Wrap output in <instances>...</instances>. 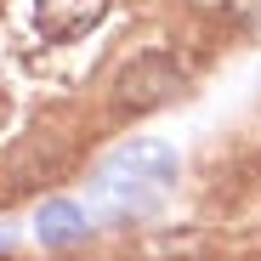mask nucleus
Instances as JSON below:
<instances>
[{
  "mask_svg": "<svg viewBox=\"0 0 261 261\" xmlns=\"http://www.w3.org/2000/svg\"><path fill=\"white\" fill-rule=\"evenodd\" d=\"M176 182V153L165 142H130L91 176V216L97 222H142L153 216Z\"/></svg>",
  "mask_w": 261,
  "mask_h": 261,
  "instance_id": "nucleus-1",
  "label": "nucleus"
},
{
  "mask_svg": "<svg viewBox=\"0 0 261 261\" xmlns=\"http://www.w3.org/2000/svg\"><path fill=\"white\" fill-rule=\"evenodd\" d=\"M108 12V0H34V29L46 40H80L85 29H97Z\"/></svg>",
  "mask_w": 261,
  "mask_h": 261,
  "instance_id": "nucleus-2",
  "label": "nucleus"
},
{
  "mask_svg": "<svg viewBox=\"0 0 261 261\" xmlns=\"http://www.w3.org/2000/svg\"><path fill=\"white\" fill-rule=\"evenodd\" d=\"M34 233H40V244H80L85 233H91V216H85L80 204H68V199H51V204H40V216H34Z\"/></svg>",
  "mask_w": 261,
  "mask_h": 261,
  "instance_id": "nucleus-3",
  "label": "nucleus"
},
{
  "mask_svg": "<svg viewBox=\"0 0 261 261\" xmlns=\"http://www.w3.org/2000/svg\"><path fill=\"white\" fill-rule=\"evenodd\" d=\"M0 250H6V233H0Z\"/></svg>",
  "mask_w": 261,
  "mask_h": 261,
  "instance_id": "nucleus-4",
  "label": "nucleus"
}]
</instances>
